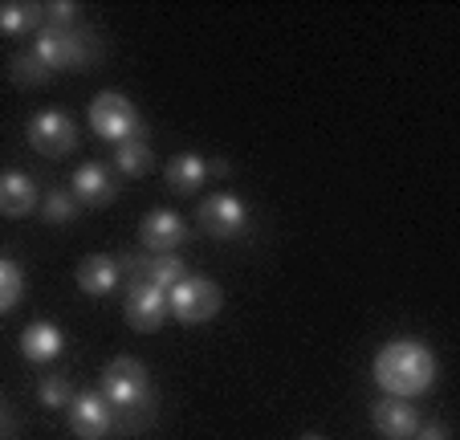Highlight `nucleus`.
<instances>
[{
    "instance_id": "f257e3e1",
    "label": "nucleus",
    "mask_w": 460,
    "mask_h": 440,
    "mask_svg": "<svg viewBox=\"0 0 460 440\" xmlns=\"http://www.w3.org/2000/svg\"><path fill=\"white\" fill-rule=\"evenodd\" d=\"M375 383L395 400L424 396L436 383V355L416 338H395L375 355Z\"/></svg>"
},
{
    "instance_id": "f03ea898",
    "label": "nucleus",
    "mask_w": 460,
    "mask_h": 440,
    "mask_svg": "<svg viewBox=\"0 0 460 440\" xmlns=\"http://www.w3.org/2000/svg\"><path fill=\"white\" fill-rule=\"evenodd\" d=\"M98 396L111 408H155V391H151L147 367H143L139 359H130V355H119V359L106 363Z\"/></svg>"
},
{
    "instance_id": "7ed1b4c3",
    "label": "nucleus",
    "mask_w": 460,
    "mask_h": 440,
    "mask_svg": "<svg viewBox=\"0 0 460 440\" xmlns=\"http://www.w3.org/2000/svg\"><path fill=\"white\" fill-rule=\"evenodd\" d=\"M33 53L41 58V66L49 69V74H58V69L90 66V61L98 58V41L86 33V29H49L45 25L41 33H37Z\"/></svg>"
},
{
    "instance_id": "20e7f679",
    "label": "nucleus",
    "mask_w": 460,
    "mask_h": 440,
    "mask_svg": "<svg viewBox=\"0 0 460 440\" xmlns=\"http://www.w3.org/2000/svg\"><path fill=\"white\" fill-rule=\"evenodd\" d=\"M225 306V293L212 277H183L167 290V314L188 327H200V322H212Z\"/></svg>"
},
{
    "instance_id": "39448f33",
    "label": "nucleus",
    "mask_w": 460,
    "mask_h": 440,
    "mask_svg": "<svg viewBox=\"0 0 460 440\" xmlns=\"http://www.w3.org/2000/svg\"><path fill=\"white\" fill-rule=\"evenodd\" d=\"M90 127H94V135L106 139V143L143 139L139 111H135V106H130V98L119 94V90H102V94L90 103Z\"/></svg>"
},
{
    "instance_id": "423d86ee",
    "label": "nucleus",
    "mask_w": 460,
    "mask_h": 440,
    "mask_svg": "<svg viewBox=\"0 0 460 440\" xmlns=\"http://www.w3.org/2000/svg\"><path fill=\"white\" fill-rule=\"evenodd\" d=\"M29 143H33L41 156L61 159V156H70V151H78V127H74L70 114L41 111L29 122Z\"/></svg>"
},
{
    "instance_id": "0eeeda50",
    "label": "nucleus",
    "mask_w": 460,
    "mask_h": 440,
    "mask_svg": "<svg viewBox=\"0 0 460 440\" xmlns=\"http://www.w3.org/2000/svg\"><path fill=\"white\" fill-rule=\"evenodd\" d=\"M127 327L139 330V335H155L159 327L167 322V293L155 290L151 282H135L127 293Z\"/></svg>"
},
{
    "instance_id": "6e6552de",
    "label": "nucleus",
    "mask_w": 460,
    "mask_h": 440,
    "mask_svg": "<svg viewBox=\"0 0 460 440\" xmlns=\"http://www.w3.org/2000/svg\"><path fill=\"white\" fill-rule=\"evenodd\" d=\"M196 220H200V229L208 237H217V241H228V237H236L244 229V220H249V208H244L236 196H228V192H217V196L200 200V212H196Z\"/></svg>"
},
{
    "instance_id": "1a4fd4ad",
    "label": "nucleus",
    "mask_w": 460,
    "mask_h": 440,
    "mask_svg": "<svg viewBox=\"0 0 460 440\" xmlns=\"http://www.w3.org/2000/svg\"><path fill=\"white\" fill-rule=\"evenodd\" d=\"M70 432L78 440H102L114 432L111 420V404H106L98 391H78L70 404Z\"/></svg>"
},
{
    "instance_id": "9d476101",
    "label": "nucleus",
    "mask_w": 460,
    "mask_h": 440,
    "mask_svg": "<svg viewBox=\"0 0 460 440\" xmlns=\"http://www.w3.org/2000/svg\"><path fill=\"white\" fill-rule=\"evenodd\" d=\"M70 192L82 208H106L119 200V180L106 164H82L70 180Z\"/></svg>"
},
{
    "instance_id": "9b49d317",
    "label": "nucleus",
    "mask_w": 460,
    "mask_h": 440,
    "mask_svg": "<svg viewBox=\"0 0 460 440\" xmlns=\"http://www.w3.org/2000/svg\"><path fill=\"white\" fill-rule=\"evenodd\" d=\"M183 241H188V225H183V216L167 212V208H155V212L143 216L139 245L147 253H175Z\"/></svg>"
},
{
    "instance_id": "f8f14e48",
    "label": "nucleus",
    "mask_w": 460,
    "mask_h": 440,
    "mask_svg": "<svg viewBox=\"0 0 460 440\" xmlns=\"http://www.w3.org/2000/svg\"><path fill=\"white\" fill-rule=\"evenodd\" d=\"M371 424L383 432V436H391V440H408V436H416L420 416H416V408H411L408 400L383 396L379 404L371 408Z\"/></svg>"
},
{
    "instance_id": "ddd939ff",
    "label": "nucleus",
    "mask_w": 460,
    "mask_h": 440,
    "mask_svg": "<svg viewBox=\"0 0 460 440\" xmlns=\"http://www.w3.org/2000/svg\"><path fill=\"white\" fill-rule=\"evenodd\" d=\"M78 290L90 293V298H106L111 290H119L122 282V269H119V257H106V253H90L86 261L78 265Z\"/></svg>"
},
{
    "instance_id": "4468645a",
    "label": "nucleus",
    "mask_w": 460,
    "mask_h": 440,
    "mask_svg": "<svg viewBox=\"0 0 460 440\" xmlns=\"http://www.w3.org/2000/svg\"><path fill=\"white\" fill-rule=\"evenodd\" d=\"M61 351H66V335H61L53 322H29V327L21 330V355H25L33 367L53 363Z\"/></svg>"
},
{
    "instance_id": "2eb2a0df",
    "label": "nucleus",
    "mask_w": 460,
    "mask_h": 440,
    "mask_svg": "<svg viewBox=\"0 0 460 440\" xmlns=\"http://www.w3.org/2000/svg\"><path fill=\"white\" fill-rule=\"evenodd\" d=\"M37 208V184L25 172H0V216H29Z\"/></svg>"
},
{
    "instance_id": "dca6fc26",
    "label": "nucleus",
    "mask_w": 460,
    "mask_h": 440,
    "mask_svg": "<svg viewBox=\"0 0 460 440\" xmlns=\"http://www.w3.org/2000/svg\"><path fill=\"white\" fill-rule=\"evenodd\" d=\"M164 180H167V188L180 192V196H196L200 184L208 180V172H204V159L196 156V151H180V156L167 159Z\"/></svg>"
},
{
    "instance_id": "f3484780",
    "label": "nucleus",
    "mask_w": 460,
    "mask_h": 440,
    "mask_svg": "<svg viewBox=\"0 0 460 440\" xmlns=\"http://www.w3.org/2000/svg\"><path fill=\"white\" fill-rule=\"evenodd\" d=\"M114 167H119L122 175H147L151 167H155V156H151L147 139H127V143H114Z\"/></svg>"
},
{
    "instance_id": "a211bd4d",
    "label": "nucleus",
    "mask_w": 460,
    "mask_h": 440,
    "mask_svg": "<svg viewBox=\"0 0 460 440\" xmlns=\"http://www.w3.org/2000/svg\"><path fill=\"white\" fill-rule=\"evenodd\" d=\"M37 25H41V4H21V0L0 4V33H4V37L33 33Z\"/></svg>"
},
{
    "instance_id": "6ab92c4d",
    "label": "nucleus",
    "mask_w": 460,
    "mask_h": 440,
    "mask_svg": "<svg viewBox=\"0 0 460 440\" xmlns=\"http://www.w3.org/2000/svg\"><path fill=\"white\" fill-rule=\"evenodd\" d=\"M9 74H13V82H17V86H49V78H53L33 49L17 53V58H13V66H9Z\"/></svg>"
},
{
    "instance_id": "aec40b11",
    "label": "nucleus",
    "mask_w": 460,
    "mask_h": 440,
    "mask_svg": "<svg viewBox=\"0 0 460 440\" xmlns=\"http://www.w3.org/2000/svg\"><path fill=\"white\" fill-rule=\"evenodd\" d=\"M78 200H74V192H66V188H53V192H45V200H41V216L49 220V225H70L74 216H78Z\"/></svg>"
},
{
    "instance_id": "412c9836",
    "label": "nucleus",
    "mask_w": 460,
    "mask_h": 440,
    "mask_svg": "<svg viewBox=\"0 0 460 440\" xmlns=\"http://www.w3.org/2000/svg\"><path fill=\"white\" fill-rule=\"evenodd\" d=\"M21 293H25V274H21V265L0 257V314H9L13 306L21 302Z\"/></svg>"
},
{
    "instance_id": "4be33fe9",
    "label": "nucleus",
    "mask_w": 460,
    "mask_h": 440,
    "mask_svg": "<svg viewBox=\"0 0 460 440\" xmlns=\"http://www.w3.org/2000/svg\"><path fill=\"white\" fill-rule=\"evenodd\" d=\"M74 383L66 380V375H45L41 380V388H37V400H41L45 408H70L74 404Z\"/></svg>"
},
{
    "instance_id": "5701e85b",
    "label": "nucleus",
    "mask_w": 460,
    "mask_h": 440,
    "mask_svg": "<svg viewBox=\"0 0 460 440\" xmlns=\"http://www.w3.org/2000/svg\"><path fill=\"white\" fill-rule=\"evenodd\" d=\"M74 17H78V4H66V0L41 4V21H49V29H74Z\"/></svg>"
},
{
    "instance_id": "b1692460",
    "label": "nucleus",
    "mask_w": 460,
    "mask_h": 440,
    "mask_svg": "<svg viewBox=\"0 0 460 440\" xmlns=\"http://www.w3.org/2000/svg\"><path fill=\"white\" fill-rule=\"evenodd\" d=\"M204 172L217 175V180H225V175L233 172V164H228V159H204Z\"/></svg>"
},
{
    "instance_id": "393cba45",
    "label": "nucleus",
    "mask_w": 460,
    "mask_h": 440,
    "mask_svg": "<svg viewBox=\"0 0 460 440\" xmlns=\"http://www.w3.org/2000/svg\"><path fill=\"white\" fill-rule=\"evenodd\" d=\"M416 432H420V440H452L444 424H428V428H416Z\"/></svg>"
},
{
    "instance_id": "a878e982",
    "label": "nucleus",
    "mask_w": 460,
    "mask_h": 440,
    "mask_svg": "<svg viewBox=\"0 0 460 440\" xmlns=\"http://www.w3.org/2000/svg\"><path fill=\"white\" fill-rule=\"evenodd\" d=\"M297 440H322V436H318V432H305V436H297Z\"/></svg>"
},
{
    "instance_id": "bb28decb",
    "label": "nucleus",
    "mask_w": 460,
    "mask_h": 440,
    "mask_svg": "<svg viewBox=\"0 0 460 440\" xmlns=\"http://www.w3.org/2000/svg\"><path fill=\"white\" fill-rule=\"evenodd\" d=\"M0 436H4V412H0Z\"/></svg>"
}]
</instances>
